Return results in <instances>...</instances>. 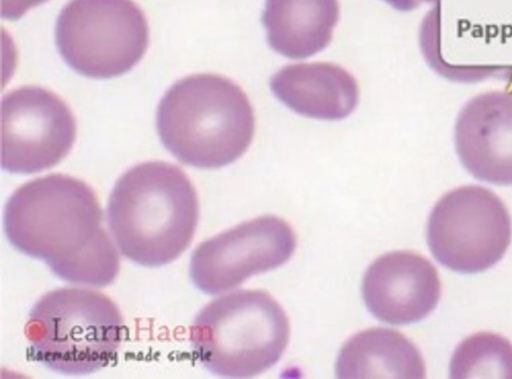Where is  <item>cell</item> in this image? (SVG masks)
<instances>
[{
  "instance_id": "cell-2",
  "label": "cell",
  "mask_w": 512,
  "mask_h": 379,
  "mask_svg": "<svg viewBox=\"0 0 512 379\" xmlns=\"http://www.w3.org/2000/svg\"><path fill=\"white\" fill-rule=\"evenodd\" d=\"M107 223L119 252L132 262L159 267L190 245L199 220L196 190L178 166L163 161L137 164L116 181Z\"/></svg>"
},
{
  "instance_id": "cell-10",
  "label": "cell",
  "mask_w": 512,
  "mask_h": 379,
  "mask_svg": "<svg viewBox=\"0 0 512 379\" xmlns=\"http://www.w3.org/2000/svg\"><path fill=\"white\" fill-rule=\"evenodd\" d=\"M440 294L436 268L412 251H394L378 257L362 282L367 309L377 319L393 325L424 319L436 307Z\"/></svg>"
},
{
  "instance_id": "cell-4",
  "label": "cell",
  "mask_w": 512,
  "mask_h": 379,
  "mask_svg": "<svg viewBox=\"0 0 512 379\" xmlns=\"http://www.w3.org/2000/svg\"><path fill=\"white\" fill-rule=\"evenodd\" d=\"M31 357L65 375H87L107 366L120 348L124 324L105 294L64 287L44 294L24 328Z\"/></svg>"
},
{
  "instance_id": "cell-9",
  "label": "cell",
  "mask_w": 512,
  "mask_h": 379,
  "mask_svg": "<svg viewBox=\"0 0 512 379\" xmlns=\"http://www.w3.org/2000/svg\"><path fill=\"white\" fill-rule=\"evenodd\" d=\"M296 242L285 220L257 217L200 243L191 255L189 276L200 291L219 294L286 263Z\"/></svg>"
},
{
  "instance_id": "cell-14",
  "label": "cell",
  "mask_w": 512,
  "mask_h": 379,
  "mask_svg": "<svg viewBox=\"0 0 512 379\" xmlns=\"http://www.w3.org/2000/svg\"><path fill=\"white\" fill-rule=\"evenodd\" d=\"M423 357L403 334L371 328L352 336L336 362L338 378H424Z\"/></svg>"
},
{
  "instance_id": "cell-5",
  "label": "cell",
  "mask_w": 512,
  "mask_h": 379,
  "mask_svg": "<svg viewBox=\"0 0 512 379\" xmlns=\"http://www.w3.org/2000/svg\"><path fill=\"white\" fill-rule=\"evenodd\" d=\"M290 335L288 317L263 290H237L205 305L189 329L198 361L214 375L256 376L275 365Z\"/></svg>"
},
{
  "instance_id": "cell-13",
  "label": "cell",
  "mask_w": 512,
  "mask_h": 379,
  "mask_svg": "<svg viewBox=\"0 0 512 379\" xmlns=\"http://www.w3.org/2000/svg\"><path fill=\"white\" fill-rule=\"evenodd\" d=\"M338 20V0H266L262 14L269 46L291 59L326 48Z\"/></svg>"
},
{
  "instance_id": "cell-6",
  "label": "cell",
  "mask_w": 512,
  "mask_h": 379,
  "mask_svg": "<svg viewBox=\"0 0 512 379\" xmlns=\"http://www.w3.org/2000/svg\"><path fill=\"white\" fill-rule=\"evenodd\" d=\"M55 39L69 67L103 79L124 74L141 60L149 28L132 0H70L57 18Z\"/></svg>"
},
{
  "instance_id": "cell-17",
  "label": "cell",
  "mask_w": 512,
  "mask_h": 379,
  "mask_svg": "<svg viewBox=\"0 0 512 379\" xmlns=\"http://www.w3.org/2000/svg\"><path fill=\"white\" fill-rule=\"evenodd\" d=\"M393 8L400 11H410L424 3H432L436 0H384Z\"/></svg>"
},
{
  "instance_id": "cell-11",
  "label": "cell",
  "mask_w": 512,
  "mask_h": 379,
  "mask_svg": "<svg viewBox=\"0 0 512 379\" xmlns=\"http://www.w3.org/2000/svg\"><path fill=\"white\" fill-rule=\"evenodd\" d=\"M454 141L461 163L475 178L512 185V92L489 91L466 102Z\"/></svg>"
},
{
  "instance_id": "cell-16",
  "label": "cell",
  "mask_w": 512,
  "mask_h": 379,
  "mask_svg": "<svg viewBox=\"0 0 512 379\" xmlns=\"http://www.w3.org/2000/svg\"><path fill=\"white\" fill-rule=\"evenodd\" d=\"M47 0H2V17L15 20L23 16L29 9Z\"/></svg>"
},
{
  "instance_id": "cell-8",
  "label": "cell",
  "mask_w": 512,
  "mask_h": 379,
  "mask_svg": "<svg viewBox=\"0 0 512 379\" xmlns=\"http://www.w3.org/2000/svg\"><path fill=\"white\" fill-rule=\"evenodd\" d=\"M75 138V118L52 91L23 86L2 97L3 170L30 174L49 169L66 157Z\"/></svg>"
},
{
  "instance_id": "cell-7",
  "label": "cell",
  "mask_w": 512,
  "mask_h": 379,
  "mask_svg": "<svg viewBox=\"0 0 512 379\" xmlns=\"http://www.w3.org/2000/svg\"><path fill=\"white\" fill-rule=\"evenodd\" d=\"M511 234V218L502 200L477 185L444 194L427 225V242L434 257L461 273L481 272L496 264L506 252Z\"/></svg>"
},
{
  "instance_id": "cell-3",
  "label": "cell",
  "mask_w": 512,
  "mask_h": 379,
  "mask_svg": "<svg viewBox=\"0 0 512 379\" xmlns=\"http://www.w3.org/2000/svg\"><path fill=\"white\" fill-rule=\"evenodd\" d=\"M156 126L164 147L181 163L202 169L231 164L255 132L251 103L239 85L218 74H195L162 97Z\"/></svg>"
},
{
  "instance_id": "cell-12",
  "label": "cell",
  "mask_w": 512,
  "mask_h": 379,
  "mask_svg": "<svg viewBox=\"0 0 512 379\" xmlns=\"http://www.w3.org/2000/svg\"><path fill=\"white\" fill-rule=\"evenodd\" d=\"M270 88L294 112L322 120L346 118L359 101L354 76L330 62L287 65L272 76Z\"/></svg>"
},
{
  "instance_id": "cell-1",
  "label": "cell",
  "mask_w": 512,
  "mask_h": 379,
  "mask_svg": "<svg viewBox=\"0 0 512 379\" xmlns=\"http://www.w3.org/2000/svg\"><path fill=\"white\" fill-rule=\"evenodd\" d=\"M102 220L98 197L88 184L53 173L12 193L4 208L3 228L14 248L43 260L60 279L104 287L117 277L120 259Z\"/></svg>"
},
{
  "instance_id": "cell-15",
  "label": "cell",
  "mask_w": 512,
  "mask_h": 379,
  "mask_svg": "<svg viewBox=\"0 0 512 379\" xmlns=\"http://www.w3.org/2000/svg\"><path fill=\"white\" fill-rule=\"evenodd\" d=\"M451 378H512V343L481 332L464 339L450 363Z\"/></svg>"
}]
</instances>
